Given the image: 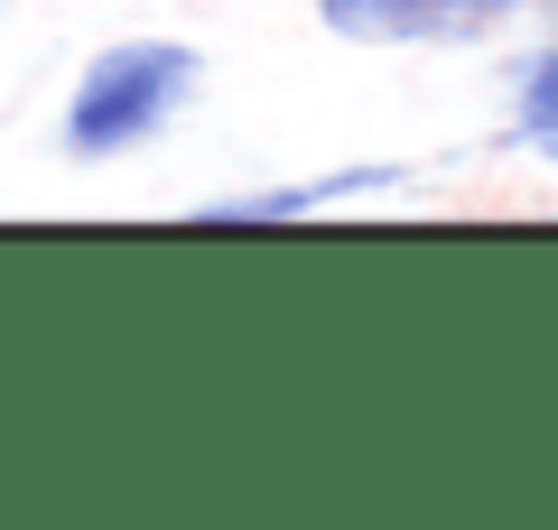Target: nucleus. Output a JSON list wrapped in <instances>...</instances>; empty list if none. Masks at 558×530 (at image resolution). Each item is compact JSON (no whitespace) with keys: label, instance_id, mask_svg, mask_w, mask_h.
<instances>
[{"label":"nucleus","instance_id":"nucleus-2","mask_svg":"<svg viewBox=\"0 0 558 530\" xmlns=\"http://www.w3.org/2000/svg\"><path fill=\"white\" fill-rule=\"evenodd\" d=\"M512 10H531V0H326V28L373 38V47H410V38H475Z\"/></svg>","mask_w":558,"mask_h":530},{"label":"nucleus","instance_id":"nucleus-3","mask_svg":"<svg viewBox=\"0 0 558 530\" xmlns=\"http://www.w3.org/2000/svg\"><path fill=\"white\" fill-rule=\"evenodd\" d=\"M521 131H531V140H558V57H539L531 84H521Z\"/></svg>","mask_w":558,"mask_h":530},{"label":"nucleus","instance_id":"nucleus-1","mask_svg":"<svg viewBox=\"0 0 558 530\" xmlns=\"http://www.w3.org/2000/svg\"><path fill=\"white\" fill-rule=\"evenodd\" d=\"M186 84H196V57L168 47V38L102 47V57L84 65L75 103H65V149L75 158H112V149H131V140H149L186 103Z\"/></svg>","mask_w":558,"mask_h":530}]
</instances>
